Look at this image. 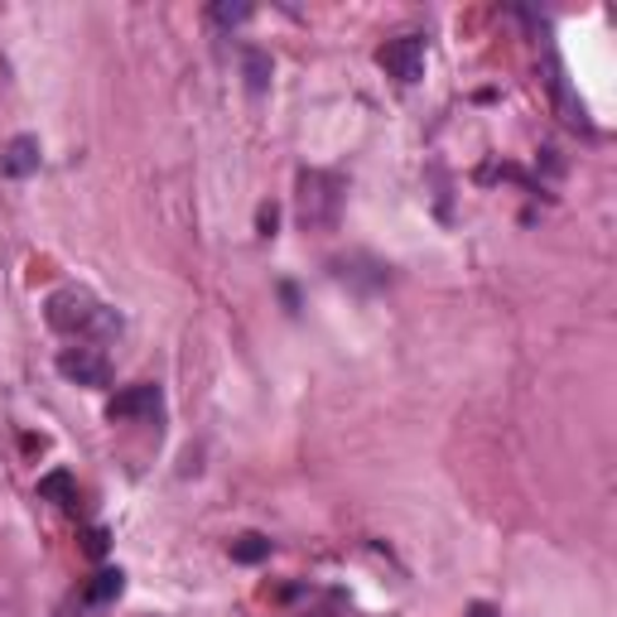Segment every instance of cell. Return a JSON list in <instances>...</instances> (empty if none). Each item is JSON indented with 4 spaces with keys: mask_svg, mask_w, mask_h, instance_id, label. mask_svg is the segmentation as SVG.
I'll list each match as a JSON object with an SVG mask.
<instances>
[{
    "mask_svg": "<svg viewBox=\"0 0 617 617\" xmlns=\"http://www.w3.org/2000/svg\"><path fill=\"white\" fill-rule=\"evenodd\" d=\"M377 63L386 69L396 83H420L424 77V39L420 35H400V39H386L377 49Z\"/></svg>",
    "mask_w": 617,
    "mask_h": 617,
    "instance_id": "obj_3",
    "label": "cell"
},
{
    "mask_svg": "<svg viewBox=\"0 0 617 617\" xmlns=\"http://www.w3.org/2000/svg\"><path fill=\"white\" fill-rule=\"evenodd\" d=\"M208 20L222 29L246 25V20H251V5H246V0H218V5H208Z\"/></svg>",
    "mask_w": 617,
    "mask_h": 617,
    "instance_id": "obj_11",
    "label": "cell"
},
{
    "mask_svg": "<svg viewBox=\"0 0 617 617\" xmlns=\"http://www.w3.org/2000/svg\"><path fill=\"white\" fill-rule=\"evenodd\" d=\"M121 589H126V575H121V569H102V575H92V583L83 589V603H92V608H97V603L116 599Z\"/></svg>",
    "mask_w": 617,
    "mask_h": 617,
    "instance_id": "obj_9",
    "label": "cell"
},
{
    "mask_svg": "<svg viewBox=\"0 0 617 617\" xmlns=\"http://www.w3.org/2000/svg\"><path fill=\"white\" fill-rule=\"evenodd\" d=\"M107 550V531H87V555H102Z\"/></svg>",
    "mask_w": 617,
    "mask_h": 617,
    "instance_id": "obj_13",
    "label": "cell"
},
{
    "mask_svg": "<svg viewBox=\"0 0 617 617\" xmlns=\"http://www.w3.org/2000/svg\"><path fill=\"white\" fill-rule=\"evenodd\" d=\"M44 319H49V329L59 333H73V338H87V333H111L121 329V319L111 313L107 305H97L87 289H53L49 299H44Z\"/></svg>",
    "mask_w": 617,
    "mask_h": 617,
    "instance_id": "obj_1",
    "label": "cell"
},
{
    "mask_svg": "<svg viewBox=\"0 0 617 617\" xmlns=\"http://www.w3.org/2000/svg\"><path fill=\"white\" fill-rule=\"evenodd\" d=\"M275 218H280L275 203H261V212H256V227H261V237H271V232H275Z\"/></svg>",
    "mask_w": 617,
    "mask_h": 617,
    "instance_id": "obj_12",
    "label": "cell"
},
{
    "mask_svg": "<svg viewBox=\"0 0 617 617\" xmlns=\"http://www.w3.org/2000/svg\"><path fill=\"white\" fill-rule=\"evenodd\" d=\"M299 222L305 232H329L343 212V178L329 170H299Z\"/></svg>",
    "mask_w": 617,
    "mask_h": 617,
    "instance_id": "obj_2",
    "label": "cell"
},
{
    "mask_svg": "<svg viewBox=\"0 0 617 617\" xmlns=\"http://www.w3.org/2000/svg\"><path fill=\"white\" fill-rule=\"evenodd\" d=\"M266 555H271V541H266V535H256V531H246V535L232 541V559H237V565H261Z\"/></svg>",
    "mask_w": 617,
    "mask_h": 617,
    "instance_id": "obj_10",
    "label": "cell"
},
{
    "mask_svg": "<svg viewBox=\"0 0 617 617\" xmlns=\"http://www.w3.org/2000/svg\"><path fill=\"white\" fill-rule=\"evenodd\" d=\"M468 617H497V613H492L488 603H473V608H468Z\"/></svg>",
    "mask_w": 617,
    "mask_h": 617,
    "instance_id": "obj_14",
    "label": "cell"
},
{
    "mask_svg": "<svg viewBox=\"0 0 617 617\" xmlns=\"http://www.w3.org/2000/svg\"><path fill=\"white\" fill-rule=\"evenodd\" d=\"M59 372L77 381V386H107L111 381V362L97 347H63L59 353Z\"/></svg>",
    "mask_w": 617,
    "mask_h": 617,
    "instance_id": "obj_5",
    "label": "cell"
},
{
    "mask_svg": "<svg viewBox=\"0 0 617 617\" xmlns=\"http://www.w3.org/2000/svg\"><path fill=\"white\" fill-rule=\"evenodd\" d=\"M35 170H39V140L35 136L5 140V150H0V174L5 178H29Z\"/></svg>",
    "mask_w": 617,
    "mask_h": 617,
    "instance_id": "obj_6",
    "label": "cell"
},
{
    "mask_svg": "<svg viewBox=\"0 0 617 617\" xmlns=\"http://www.w3.org/2000/svg\"><path fill=\"white\" fill-rule=\"evenodd\" d=\"M271 73H275V63H271V53L266 49H242V77H246V87H251V92H266V87H271Z\"/></svg>",
    "mask_w": 617,
    "mask_h": 617,
    "instance_id": "obj_7",
    "label": "cell"
},
{
    "mask_svg": "<svg viewBox=\"0 0 617 617\" xmlns=\"http://www.w3.org/2000/svg\"><path fill=\"white\" fill-rule=\"evenodd\" d=\"M39 497H44V502H59V507H73V502H77V482H73V473H63V468L44 473V478H39Z\"/></svg>",
    "mask_w": 617,
    "mask_h": 617,
    "instance_id": "obj_8",
    "label": "cell"
},
{
    "mask_svg": "<svg viewBox=\"0 0 617 617\" xmlns=\"http://www.w3.org/2000/svg\"><path fill=\"white\" fill-rule=\"evenodd\" d=\"M160 410H164V396H160V386H155V381L126 386V391H116V396L107 400V420L111 424H116V420H155Z\"/></svg>",
    "mask_w": 617,
    "mask_h": 617,
    "instance_id": "obj_4",
    "label": "cell"
}]
</instances>
